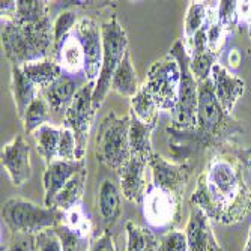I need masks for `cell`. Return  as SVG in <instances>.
I'll list each match as a JSON object with an SVG mask.
<instances>
[{
	"mask_svg": "<svg viewBox=\"0 0 251 251\" xmlns=\"http://www.w3.org/2000/svg\"><path fill=\"white\" fill-rule=\"evenodd\" d=\"M251 149L227 143L214 151L197 179L191 204L200 208L211 221L232 226L244 221L251 212L248 172Z\"/></svg>",
	"mask_w": 251,
	"mask_h": 251,
	"instance_id": "6da1fadb",
	"label": "cell"
},
{
	"mask_svg": "<svg viewBox=\"0 0 251 251\" xmlns=\"http://www.w3.org/2000/svg\"><path fill=\"white\" fill-rule=\"evenodd\" d=\"M239 131V124L220 105L211 78L199 83L196 128L193 131L167 128V132L172 135V146L180 149L185 158L199 151H215L227 143H233L232 137Z\"/></svg>",
	"mask_w": 251,
	"mask_h": 251,
	"instance_id": "7a4b0ae2",
	"label": "cell"
},
{
	"mask_svg": "<svg viewBox=\"0 0 251 251\" xmlns=\"http://www.w3.org/2000/svg\"><path fill=\"white\" fill-rule=\"evenodd\" d=\"M51 18L29 26H18L12 20H2V47L12 66L47 59L53 51L54 32Z\"/></svg>",
	"mask_w": 251,
	"mask_h": 251,
	"instance_id": "3957f363",
	"label": "cell"
},
{
	"mask_svg": "<svg viewBox=\"0 0 251 251\" xmlns=\"http://www.w3.org/2000/svg\"><path fill=\"white\" fill-rule=\"evenodd\" d=\"M65 212L57 208L39 206V204L14 197L5 201L2 208V220L12 235L36 236L45 230L54 229L63 221Z\"/></svg>",
	"mask_w": 251,
	"mask_h": 251,
	"instance_id": "277c9868",
	"label": "cell"
},
{
	"mask_svg": "<svg viewBox=\"0 0 251 251\" xmlns=\"http://www.w3.org/2000/svg\"><path fill=\"white\" fill-rule=\"evenodd\" d=\"M102 45H104V53H102V66L100 77L95 83L94 89V108L98 111L107 98L108 92L111 90V80L115 75L118 66L121 65L125 53L128 51V36L125 29L121 26L118 18L113 15L110 20L104 21L102 26Z\"/></svg>",
	"mask_w": 251,
	"mask_h": 251,
	"instance_id": "5b68a950",
	"label": "cell"
},
{
	"mask_svg": "<svg viewBox=\"0 0 251 251\" xmlns=\"http://www.w3.org/2000/svg\"><path fill=\"white\" fill-rule=\"evenodd\" d=\"M180 66V86L177 104L173 110L172 126L177 131H193L197 125V108H199V81L194 78L190 70V54L185 42L177 39L170 51Z\"/></svg>",
	"mask_w": 251,
	"mask_h": 251,
	"instance_id": "8992f818",
	"label": "cell"
},
{
	"mask_svg": "<svg viewBox=\"0 0 251 251\" xmlns=\"http://www.w3.org/2000/svg\"><path fill=\"white\" fill-rule=\"evenodd\" d=\"M129 115L119 118L110 111L100 124L97 135V158L107 167L119 172L131 158L129 149Z\"/></svg>",
	"mask_w": 251,
	"mask_h": 251,
	"instance_id": "52a82bcc",
	"label": "cell"
},
{
	"mask_svg": "<svg viewBox=\"0 0 251 251\" xmlns=\"http://www.w3.org/2000/svg\"><path fill=\"white\" fill-rule=\"evenodd\" d=\"M149 92L159 110H175L180 86V66L172 53L153 62L149 68L146 81Z\"/></svg>",
	"mask_w": 251,
	"mask_h": 251,
	"instance_id": "ba28073f",
	"label": "cell"
},
{
	"mask_svg": "<svg viewBox=\"0 0 251 251\" xmlns=\"http://www.w3.org/2000/svg\"><path fill=\"white\" fill-rule=\"evenodd\" d=\"M95 83L87 81L80 87L71 107L68 108L63 118V128L73 131L77 142V159H84L86 148L89 142V131L92 126L97 110L94 108L92 97H94Z\"/></svg>",
	"mask_w": 251,
	"mask_h": 251,
	"instance_id": "9c48e42d",
	"label": "cell"
},
{
	"mask_svg": "<svg viewBox=\"0 0 251 251\" xmlns=\"http://www.w3.org/2000/svg\"><path fill=\"white\" fill-rule=\"evenodd\" d=\"M74 36L78 39L84 54L83 74L87 81L97 83L102 66V30L94 18L81 17L74 27Z\"/></svg>",
	"mask_w": 251,
	"mask_h": 251,
	"instance_id": "30bf717a",
	"label": "cell"
},
{
	"mask_svg": "<svg viewBox=\"0 0 251 251\" xmlns=\"http://www.w3.org/2000/svg\"><path fill=\"white\" fill-rule=\"evenodd\" d=\"M184 200L173 196L172 193L153 187H148L145 199L142 201L143 215L146 221L153 227H169L175 226L180 218V211Z\"/></svg>",
	"mask_w": 251,
	"mask_h": 251,
	"instance_id": "8fae6325",
	"label": "cell"
},
{
	"mask_svg": "<svg viewBox=\"0 0 251 251\" xmlns=\"http://www.w3.org/2000/svg\"><path fill=\"white\" fill-rule=\"evenodd\" d=\"M148 164L152 170V185L163 188L184 200V191L191 175L190 163H170L158 153H152Z\"/></svg>",
	"mask_w": 251,
	"mask_h": 251,
	"instance_id": "7c38bea8",
	"label": "cell"
},
{
	"mask_svg": "<svg viewBox=\"0 0 251 251\" xmlns=\"http://www.w3.org/2000/svg\"><path fill=\"white\" fill-rule=\"evenodd\" d=\"M0 159H2V166L8 172L15 187H21L27 180H30V146L23 135H15V139H12L2 148Z\"/></svg>",
	"mask_w": 251,
	"mask_h": 251,
	"instance_id": "4fadbf2b",
	"label": "cell"
},
{
	"mask_svg": "<svg viewBox=\"0 0 251 251\" xmlns=\"http://www.w3.org/2000/svg\"><path fill=\"white\" fill-rule=\"evenodd\" d=\"M86 169L84 159H75V161H65V159H54L51 164L47 166L44 172L42 184H44V206L53 208L54 199L59 191L70 182V179L77 175L80 170Z\"/></svg>",
	"mask_w": 251,
	"mask_h": 251,
	"instance_id": "5bb4252c",
	"label": "cell"
},
{
	"mask_svg": "<svg viewBox=\"0 0 251 251\" xmlns=\"http://www.w3.org/2000/svg\"><path fill=\"white\" fill-rule=\"evenodd\" d=\"M148 158L131 155L126 164L118 172L122 194L129 201L142 204L145 199V194L148 191V184L145 179V169L148 166Z\"/></svg>",
	"mask_w": 251,
	"mask_h": 251,
	"instance_id": "9a60e30c",
	"label": "cell"
},
{
	"mask_svg": "<svg viewBox=\"0 0 251 251\" xmlns=\"http://www.w3.org/2000/svg\"><path fill=\"white\" fill-rule=\"evenodd\" d=\"M188 251H223L211 227V220L204 212L191 204L185 229Z\"/></svg>",
	"mask_w": 251,
	"mask_h": 251,
	"instance_id": "2e32d148",
	"label": "cell"
},
{
	"mask_svg": "<svg viewBox=\"0 0 251 251\" xmlns=\"http://www.w3.org/2000/svg\"><path fill=\"white\" fill-rule=\"evenodd\" d=\"M211 80L214 84L215 97L227 115H232V111L239 101V98L245 92V83L242 78L229 73L221 63H217L212 68Z\"/></svg>",
	"mask_w": 251,
	"mask_h": 251,
	"instance_id": "e0dca14e",
	"label": "cell"
},
{
	"mask_svg": "<svg viewBox=\"0 0 251 251\" xmlns=\"http://www.w3.org/2000/svg\"><path fill=\"white\" fill-rule=\"evenodd\" d=\"M81 86H80L78 80L74 78L71 74H62L54 83H51L49 87L41 90L39 94L45 98V101H47L50 111L56 116H60L62 122H63L66 111L71 107V104Z\"/></svg>",
	"mask_w": 251,
	"mask_h": 251,
	"instance_id": "ac0fdd59",
	"label": "cell"
},
{
	"mask_svg": "<svg viewBox=\"0 0 251 251\" xmlns=\"http://www.w3.org/2000/svg\"><path fill=\"white\" fill-rule=\"evenodd\" d=\"M122 190L115 180L105 179L98 191V212L102 218L105 229L116 224L122 214Z\"/></svg>",
	"mask_w": 251,
	"mask_h": 251,
	"instance_id": "d6986e66",
	"label": "cell"
},
{
	"mask_svg": "<svg viewBox=\"0 0 251 251\" xmlns=\"http://www.w3.org/2000/svg\"><path fill=\"white\" fill-rule=\"evenodd\" d=\"M36 89L38 87L25 74L23 68L12 66V70H11V92H12L14 104L17 108V115L20 119L25 118L26 110L35 101V98L39 95Z\"/></svg>",
	"mask_w": 251,
	"mask_h": 251,
	"instance_id": "ffe728a7",
	"label": "cell"
},
{
	"mask_svg": "<svg viewBox=\"0 0 251 251\" xmlns=\"http://www.w3.org/2000/svg\"><path fill=\"white\" fill-rule=\"evenodd\" d=\"M21 68H23V71H25V74L33 81V84L39 87V90L49 87L63 74L62 73L63 68L60 66V63L50 57L26 63Z\"/></svg>",
	"mask_w": 251,
	"mask_h": 251,
	"instance_id": "44dd1931",
	"label": "cell"
},
{
	"mask_svg": "<svg viewBox=\"0 0 251 251\" xmlns=\"http://www.w3.org/2000/svg\"><path fill=\"white\" fill-rule=\"evenodd\" d=\"M140 86L142 84L139 83V78H137V73L134 70L131 54L128 50L124 56L121 65L118 66L115 75H113L111 90H115V92L119 94L121 97L132 98L137 92H139Z\"/></svg>",
	"mask_w": 251,
	"mask_h": 251,
	"instance_id": "7402d4cb",
	"label": "cell"
},
{
	"mask_svg": "<svg viewBox=\"0 0 251 251\" xmlns=\"http://www.w3.org/2000/svg\"><path fill=\"white\" fill-rule=\"evenodd\" d=\"M86 179H87V170L83 169L77 175H74L70 182L59 191V194L54 199L53 208H57L63 212L70 211L78 204H81V199L86 188Z\"/></svg>",
	"mask_w": 251,
	"mask_h": 251,
	"instance_id": "603a6c76",
	"label": "cell"
},
{
	"mask_svg": "<svg viewBox=\"0 0 251 251\" xmlns=\"http://www.w3.org/2000/svg\"><path fill=\"white\" fill-rule=\"evenodd\" d=\"M129 119H131V125H129L131 155H139V156L149 159L151 155L153 153L151 139H152V131L155 129V126L142 122L135 115H132L131 111H129Z\"/></svg>",
	"mask_w": 251,
	"mask_h": 251,
	"instance_id": "cb8c5ba5",
	"label": "cell"
},
{
	"mask_svg": "<svg viewBox=\"0 0 251 251\" xmlns=\"http://www.w3.org/2000/svg\"><path fill=\"white\" fill-rule=\"evenodd\" d=\"M132 115H135L142 122L156 126L159 118V107L152 98L149 89L146 84H142L139 92L131 98V110Z\"/></svg>",
	"mask_w": 251,
	"mask_h": 251,
	"instance_id": "d4e9b609",
	"label": "cell"
},
{
	"mask_svg": "<svg viewBox=\"0 0 251 251\" xmlns=\"http://www.w3.org/2000/svg\"><path fill=\"white\" fill-rule=\"evenodd\" d=\"M60 129L62 128H54L49 124L42 125L33 132V139L36 143V149L45 164H51L54 159H57V149H59V142H60Z\"/></svg>",
	"mask_w": 251,
	"mask_h": 251,
	"instance_id": "484cf974",
	"label": "cell"
},
{
	"mask_svg": "<svg viewBox=\"0 0 251 251\" xmlns=\"http://www.w3.org/2000/svg\"><path fill=\"white\" fill-rule=\"evenodd\" d=\"M50 17L49 2L44 0H18L14 17L11 18L18 26L36 25Z\"/></svg>",
	"mask_w": 251,
	"mask_h": 251,
	"instance_id": "4316f807",
	"label": "cell"
},
{
	"mask_svg": "<svg viewBox=\"0 0 251 251\" xmlns=\"http://www.w3.org/2000/svg\"><path fill=\"white\" fill-rule=\"evenodd\" d=\"M126 250L125 251H158L159 239L148 227H142L132 221H128L126 226Z\"/></svg>",
	"mask_w": 251,
	"mask_h": 251,
	"instance_id": "83f0119b",
	"label": "cell"
},
{
	"mask_svg": "<svg viewBox=\"0 0 251 251\" xmlns=\"http://www.w3.org/2000/svg\"><path fill=\"white\" fill-rule=\"evenodd\" d=\"M56 62L60 63V66L63 68V71H66L68 74H77L78 71L83 70L84 66V54H83V49L78 42V39L73 35H70L65 41V44L62 45V49L56 57Z\"/></svg>",
	"mask_w": 251,
	"mask_h": 251,
	"instance_id": "f1b7e54d",
	"label": "cell"
},
{
	"mask_svg": "<svg viewBox=\"0 0 251 251\" xmlns=\"http://www.w3.org/2000/svg\"><path fill=\"white\" fill-rule=\"evenodd\" d=\"M51 116L50 107L45 101V98L39 94L35 101L29 105V108L26 110V115L23 118V126H25V132L26 134H33L38 128H41L42 125H45L49 122Z\"/></svg>",
	"mask_w": 251,
	"mask_h": 251,
	"instance_id": "f546056e",
	"label": "cell"
},
{
	"mask_svg": "<svg viewBox=\"0 0 251 251\" xmlns=\"http://www.w3.org/2000/svg\"><path fill=\"white\" fill-rule=\"evenodd\" d=\"M77 21H78V18H77V14L74 11H63L54 20V25H53V32H54L53 56H54V60H56L60 49H62V45L65 44V41L70 38L71 30L75 27Z\"/></svg>",
	"mask_w": 251,
	"mask_h": 251,
	"instance_id": "4dcf8cb0",
	"label": "cell"
},
{
	"mask_svg": "<svg viewBox=\"0 0 251 251\" xmlns=\"http://www.w3.org/2000/svg\"><path fill=\"white\" fill-rule=\"evenodd\" d=\"M53 230L59 236L63 251H89L90 244H92L89 235H83L77 230H73L63 223L56 226Z\"/></svg>",
	"mask_w": 251,
	"mask_h": 251,
	"instance_id": "1f68e13d",
	"label": "cell"
},
{
	"mask_svg": "<svg viewBox=\"0 0 251 251\" xmlns=\"http://www.w3.org/2000/svg\"><path fill=\"white\" fill-rule=\"evenodd\" d=\"M208 20V5L204 2H191L185 15V39L190 42L193 36L206 25Z\"/></svg>",
	"mask_w": 251,
	"mask_h": 251,
	"instance_id": "d6a6232c",
	"label": "cell"
},
{
	"mask_svg": "<svg viewBox=\"0 0 251 251\" xmlns=\"http://www.w3.org/2000/svg\"><path fill=\"white\" fill-rule=\"evenodd\" d=\"M217 59H218V54H215L209 50L203 54L190 56V70L199 83L211 78L212 68L217 65Z\"/></svg>",
	"mask_w": 251,
	"mask_h": 251,
	"instance_id": "836d02e7",
	"label": "cell"
},
{
	"mask_svg": "<svg viewBox=\"0 0 251 251\" xmlns=\"http://www.w3.org/2000/svg\"><path fill=\"white\" fill-rule=\"evenodd\" d=\"M63 224H66L70 229L73 230H77L83 235H89L90 236V232H92V226H90V220L87 217V214L84 212V209L81 208V204L78 206L66 211L65 212V217H63Z\"/></svg>",
	"mask_w": 251,
	"mask_h": 251,
	"instance_id": "e575fe53",
	"label": "cell"
},
{
	"mask_svg": "<svg viewBox=\"0 0 251 251\" xmlns=\"http://www.w3.org/2000/svg\"><path fill=\"white\" fill-rule=\"evenodd\" d=\"M236 5H238V2H230V0H223V2H218L217 20L221 23L223 27L227 30L229 35L233 33V30L238 27Z\"/></svg>",
	"mask_w": 251,
	"mask_h": 251,
	"instance_id": "d590c367",
	"label": "cell"
},
{
	"mask_svg": "<svg viewBox=\"0 0 251 251\" xmlns=\"http://www.w3.org/2000/svg\"><path fill=\"white\" fill-rule=\"evenodd\" d=\"M158 251H188V241L185 232L172 229L164 233L159 238Z\"/></svg>",
	"mask_w": 251,
	"mask_h": 251,
	"instance_id": "8d00e7d4",
	"label": "cell"
},
{
	"mask_svg": "<svg viewBox=\"0 0 251 251\" xmlns=\"http://www.w3.org/2000/svg\"><path fill=\"white\" fill-rule=\"evenodd\" d=\"M57 159L65 161H75L77 159V142L73 131L62 128L60 129V142L57 149Z\"/></svg>",
	"mask_w": 251,
	"mask_h": 251,
	"instance_id": "74e56055",
	"label": "cell"
},
{
	"mask_svg": "<svg viewBox=\"0 0 251 251\" xmlns=\"http://www.w3.org/2000/svg\"><path fill=\"white\" fill-rule=\"evenodd\" d=\"M36 251H63L60 239L53 229L36 235Z\"/></svg>",
	"mask_w": 251,
	"mask_h": 251,
	"instance_id": "f35d334b",
	"label": "cell"
},
{
	"mask_svg": "<svg viewBox=\"0 0 251 251\" xmlns=\"http://www.w3.org/2000/svg\"><path fill=\"white\" fill-rule=\"evenodd\" d=\"M6 251H36V236L14 235Z\"/></svg>",
	"mask_w": 251,
	"mask_h": 251,
	"instance_id": "ab89813d",
	"label": "cell"
},
{
	"mask_svg": "<svg viewBox=\"0 0 251 251\" xmlns=\"http://www.w3.org/2000/svg\"><path fill=\"white\" fill-rule=\"evenodd\" d=\"M89 251H116V245H115V241H113L111 232L105 229L100 238L92 241Z\"/></svg>",
	"mask_w": 251,
	"mask_h": 251,
	"instance_id": "60d3db41",
	"label": "cell"
},
{
	"mask_svg": "<svg viewBox=\"0 0 251 251\" xmlns=\"http://www.w3.org/2000/svg\"><path fill=\"white\" fill-rule=\"evenodd\" d=\"M236 15H238V27L247 26L248 29L251 23V2H238Z\"/></svg>",
	"mask_w": 251,
	"mask_h": 251,
	"instance_id": "b9f144b4",
	"label": "cell"
},
{
	"mask_svg": "<svg viewBox=\"0 0 251 251\" xmlns=\"http://www.w3.org/2000/svg\"><path fill=\"white\" fill-rule=\"evenodd\" d=\"M229 60H230V65L233 63V66H239V62H241V56L238 53V50H232L230 56H229Z\"/></svg>",
	"mask_w": 251,
	"mask_h": 251,
	"instance_id": "7bdbcfd3",
	"label": "cell"
},
{
	"mask_svg": "<svg viewBox=\"0 0 251 251\" xmlns=\"http://www.w3.org/2000/svg\"><path fill=\"white\" fill-rule=\"evenodd\" d=\"M244 251H251V227H250V230H248V238H247V244H245Z\"/></svg>",
	"mask_w": 251,
	"mask_h": 251,
	"instance_id": "ee69618b",
	"label": "cell"
},
{
	"mask_svg": "<svg viewBox=\"0 0 251 251\" xmlns=\"http://www.w3.org/2000/svg\"><path fill=\"white\" fill-rule=\"evenodd\" d=\"M248 36H250V39H251V23H250V26H248Z\"/></svg>",
	"mask_w": 251,
	"mask_h": 251,
	"instance_id": "f6af8a7d",
	"label": "cell"
}]
</instances>
